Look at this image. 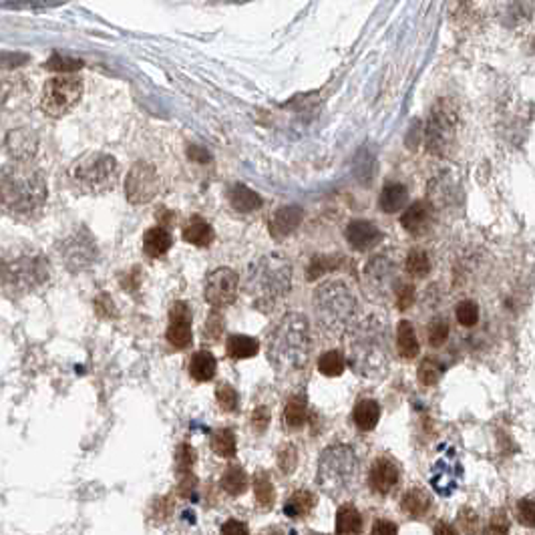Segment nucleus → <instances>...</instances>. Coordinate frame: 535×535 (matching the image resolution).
I'll return each instance as SVG.
<instances>
[{
	"mask_svg": "<svg viewBox=\"0 0 535 535\" xmlns=\"http://www.w3.org/2000/svg\"><path fill=\"white\" fill-rule=\"evenodd\" d=\"M2 207L14 218H26L45 206L49 187L43 171L23 161L2 167Z\"/></svg>",
	"mask_w": 535,
	"mask_h": 535,
	"instance_id": "nucleus-1",
	"label": "nucleus"
},
{
	"mask_svg": "<svg viewBox=\"0 0 535 535\" xmlns=\"http://www.w3.org/2000/svg\"><path fill=\"white\" fill-rule=\"evenodd\" d=\"M312 353L310 324L300 312H288L276 324L268 344V358L280 375L302 370Z\"/></svg>",
	"mask_w": 535,
	"mask_h": 535,
	"instance_id": "nucleus-2",
	"label": "nucleus"
},
{
	"mask_svg": "<svg viewBox=\"0 0 535 535\" xmlns=\"http://www.w3.org/2000/svg\"><path fill=\"white\" fill-rule=\"evenodd\" d=\"M292 288V264L286 255L266 254L254 260L246 274V290L255 308L272 310Z\"/></svg>",
	"mask_w": 535,
	"mask_h": 535,
	"instance_id": "nucleus-3",
	"label": "nucleus"
},
{
	"mask_svg": "<svg viewBox=\"0 0 535 535\" xmlns=\"http://www.w3.org/2000/svg\"><path fill=\"white\" fill-rule=\"evenodd\" d=\"M312 306L320 329L329 336H342L354 324L358 300L353 288L344 280L322 282L314 290Z\"/></svg>",
	"mask_w": 535,
	"mask_h": 535,
	"instance_id": "nucleus-4",
	"label": "nucleus"
},
{
	"mask_svg": "<svg viewBox=\"0 0 535 535\" xmlns=\"http://www.w3.org/2000/svg\"><path fill=\"white\" fill-rule=\"evenodd\" d=\"M351 366L360 377H378L389 365V329L377 316L365 318L351 332Z\"/></svg>",
	"mask_w": 535,
	"mask_h": 535,
	"instance_id": "nucleus-5",
	"label": "nucleus"
},
{
	"mask_svg": "<svg viewBox=\"0 0 535 535\" xmlns=\"http://www.w3.org/2000/svg\"><path fill=\"white\" fill-rule=\"evenodd\" d=\"M49 260L35 248H13L2 258V288L6 296H25L49 282Z\"/></svg>",
	"mask_w": 535,
	"mask_h": 535,
	"instance_id": "nucleus-6",
	"label": "nucleus"
},
{
	"mask_svg": "<svg viewBox=\"0 0 535 535\" xmlns=\"http://www.w3.org/2000/svg\"><path fill=\"white\" fill-rule=\"evenodd\" d=\"M119 182V163L113 155L89 151L69 167V183L77 194L99 195L111 192Z\"/></svg>",
	"mask_w": 535,
	"mask_h": 535,
	"instance_id": "nucleus-7",
	"label": "nucleus"
},
{
	"mask_svg": "<svg viewBox=\"0 0 535 535\" xmlns=\"http://www.w3.org/2000/svg\"><path fill=\"white\" fill-rule=\"evenodd\" d=\"M360 471V463L348 445H330L322 451L318 461V485L322 487L329 495L338 497L342 493H348L351 487L356 485V477Z\"/></svg>",
	"mask_w": 535,
	"mask_h": 535,
	"instance_id": "nucleus-8",
	"label": "nucleus"
},
{
	"mask_svg": "<svg viewBox=\"0 0 535 535\" xmlns=\"http://www.w3.org/2000/svg\"><path fill=\"white\" fill-rule=\"evenodd\" d=\"M83 95V81L75 75H57L43 87L40 109L49 117H65L79 105Z\"/></svg>",
	"mask_w": 535,
	"mask_h": 535,
	"instance_id": "nucleus-9",
	"label": "nucleus"
},
{
	"mask_svg": "<svg viewBox=\"0 0 535 535\" xmlns=\"http://www.w3.org/2000/svg\"><path fill=\"white\" fill-rule=\"evenodd\" d=\"M59 254L65 266L71 272H83L95 264L99 252L93 236L85 228H79L62 240L59 246Z\"/></svg>",
	"mask_w": 535,
	"mask_h": 535,
	"instance_id": "nucleus-10",
	"label": "nucleus"
},
{
	"mask_svg": "<svg viewBox=\"0 0 535 535\" xmlns=\"http://www.w3.org/2000/svg\"><path fill=\"white\" fill-rule=\"evenodd\" d=\"M159 187H161V180H159L155 165L149 161H137L127 173L125 197L133 206L149 204L159 194Z\"/></svg>",
	"mask_w": 535,
	"mask_h": 535,
	"instance_id": "nucleus-11",
	"label": "nucleus"
},
{
	"mask_svg": "<svg viewBox=\"0 0 535 535\" xmlns=\"http://www.w3.org/2000/svg\"><path fill=\"white\" fill-rule=\"evenodd\" d=\"M453 139H455V111L451 109L445 101H441L437 107L431 111V117L426 121V147L435 155H445L449 151Z\"/></svg>",
	"mask_w": 535,
	"mask_h": 535,
	"instance_id": "nucleus-12",
	"label": "nucleus"
},
{
	"mask_svg": "<svg viewBox=\"0 0 535 535\" xmlns=\"http://www.w3.org/2000/svg\"><path fill=\"white\" fill-rule=\"evenodd\" d=\"M240 278L231 268H216L209 272L204 284V298L214 308H226L238 298Z\"/></svg>",
	"mask_w": 535,
	"mask_h": 535,
	"instance_id": "nucleus-13",
	"label": "nucleus"
},
{
	"mask_svg": "<svg viewBox=\"0 0 535 535\" xmlns=\"http://www.w3.org/2000/svg\"><path fill=\"white\" fill-rule=\"evenodd\" d=\"M365 288L373 296H387L397 280V260L390 254L373 255L365 266Z\"/></svg>",
	"mask_w": 535,
	"mask_h": 535,
	"instance_id": "nucleus-14",
	"label": "nucleus"
},
{
	"mask_svg": "<svg viewBox=\"0 0 535 535\" xmlns=\"http://www.w3.org/2000/svg\"><path fill=\"white\" fill-rule=\"evenodd\" d=\"M167 342L175 351H185L189 344H192V338H194V332H192V308L187 302H175L171 306L170 310V326H167Z\"/></svg>",
	"mask_w": 535,
	"mask_h": 535,
	"instance_id": "nucleus-15",
	"label": "nucleus"
},
{
	"mask_svg": "<svg viewBox=\"0 0 535 535\" xmlns=\"http://www.w3.org/2000/svg\"><path fill=\"white\" fill-rule=\"evenodd\" d=\"M399 479H401L399 465L392 461L390 457H385V455L378 457L377 461L373 463L370 473H368L370 487H373V491L378 493V495H389L390 491L399 485Z\"/></svg>",
	"mask_w": 535,
	"mask_h": 535,
	"instance_id": "nucleus-16",
	"label": "nucleus"
},
{
	"mask_svg": "<svg viewBox=\"0 0 535 535\" xmlns=\"http://www.w3.org/2000/svg\"><path fill=\"white\" fill-rule=\"evenodd\" d=\"M38 137L28 129H13L6 133L4 139V151L13 161L31 163V159L37 155Z\"/></svg>",
	"mask_w": 535,
	"mask_h": 535,
	"instance_id": "nucleus-17",
	"label": "nucleus"
},
{
	"mask_svg": "<svg viewBox=\"0 0 535 535\" xmlns=\"http://www.w3.org/2000/svg\"><path fill=\"white\" fill-rule=\"evenodd\" d=\"M344 236H346L348 246L353 250H356V252H368V250H373L382 240V231L378 230L373 221H366V219H354V221H351L346 226Z\"/></svg>",
	"mask_w": 535,
	"mask_h": 535,
	"instance_id": "nucleus-18",
	"label": "nucleus"
},
{
	"mask_svg": "<svg viewBox=\"0 0 535 535\" xmlns=\"http://www.w3.org/2000/svg\"><path fill=\"white\" fill-rule=\"evenodd\" d=\"M302 218H304V211L298 206H284L276 209L274 216L270 218V226H268L270 236L274 240H284V238L292 236L294 231L298 230V226L302 224Z\"/></svg>",
	"mask_w": 535,
	"mask_h": 535,
	"instance_id": "nucleus-19",
	"label": "nucleus"
},
{
	"mask_svg": "<svg viewBox=\"0 0 535 535\" xmlns=\"http://www.w3.org/2000/svg\"><path fill=\"white\" fill-rule=\"evenodd\" d=\"M431 219H433V207L426 202H417L402 211L401 226L411 236H423L431 228Z\"/></svg>",
	"mask_w": 535,
	"mask_h": 535,
	"instance_id": "nucleus-20",
	"label": "nucleus"
},
{
	"mask_svg": "<svg viewBox=\"0 0 535 535\" xmlns=\"http://www.w3.org/2000/svg\"><path fill=\"white\" fill-rule=\"evenodd\" d=\"M182 236L183 240L187 243H192V246L207 248V246H211V242H214L216 231H214V228L202 216H192V218L185 221Z\"/></svg>",
	"mask_w": 535,
	"mask_h": 535,
	"instance_id": "nucleus-21",
	"label": "nucleus"
},
{
	"mask_svg": "<svg viewBox=\"0 0 535 535\" xmlns=\"http://www.w3.org/2000/svg\"><path fill=\"white\" fill-rule=\"evenodd\" d=\"M228 199H230V206L240 214H252L262 207V197L243 183L231 185L230 192H228Z\"/></svg>",
	"mask_w": 535,
	"mask_h": 535,
	"instance_id": "nucleus-22",
	"label": "nucleus"
},
{
	"mask_svg": "<svg viewBox=\"0 0 535 535\" xmlns=\"http://www.w3.org/2000/svg\"><path fill=\"white\" fill-rule=\"evenodd\" d=\"M409 202V192H407V185L402 183H387L380 192V197H378V207L385 211V214H397L401 211L402 207L407 206Z\"/></svg>",
	"mask_w": 535,
	"mask_h": 535,
	"instance_id": "nucleus-23",
	"label": "nucleus"
},
{
	"mask_svg": "<svg viewBox=\"0 0 535 535\" xmlns=\"http://www.w3.org/2000/svg\"><path fill=\"white\" fill-rule=\"evenodd\" d=\"M336 535H363V517L353 503H344L336 511Z\"/></svg>",
	"mask_w": 535,
	"mask_h": 535,
	"instance_id": "nucleus-24",
	"label": "nucleus"
},
{
	"mask_svg": "<svg viewBox=\"0 0 535 535\" xmlns=\"http://www.w3.org/2000/svg\"><path fill=\"white\" fill-rule=\"evenodd\" d=\"M173 246V238L171 233L165 228L161 226H155L151 230L145 231L143 236V252H145L149 258H161L165 255L171 250Z\"/></svg>",
	"mask_w": 535,
	"mask_h": 535,
	"instance_id": "nucleus-25",
	"label": "nucleus"
},
{
	"mask_svg": "<svg viewBox=\"0 0 535 535\" xmlns=\"http://www.w3.org/2000/svg\"><path fill=\"white\" fill-rule=\"evenodd\" d=\"M397 351L404 360H414L421 353V344L409 320H401L397 324Z\"/></svg>",
	"mask_w": 535,
	"mask_h": 535,
	"instance_id": "nucleus-26",
	"label": "nucleus"
},
{
	"mask_svg": "<svg viewBox=\"0 0 535 535\" xmlns=\"http://www.w3.org/2000/svg\"><path fill=\"white\" fill-rule=\"evenodd\" d=\"M401 509L413 517V519H419L423 517L426 511L431 509V495L426 493L425 489L421 487H411L401 499Z\"/></svg>",
	"mask_w": 535,
	"mask_h": 535,
	"instance_id": "nucleus-27",
	"label": "nucleus"
},
{
	"mask_svg": "<svg viewBox=\"0 0 535 535\" xmlns=\"http://www.w3.org/2000/svg\"><path fill=\"white\" fill-rule=\"evenodd\" d=\"M218 370V360L214 358V354L207 351H199L192 356L189 360V375L197 382H207L216 377Z\"/></svg>",
	"mask_w": 535,
	"mask_h": 535,
	"instance_id": "nucleus-28",
	"label": "nucleus"
},
{
	"mask_svg": "<svg viewBox=\"0 0 535 535\" xmlns=\"http://www.w3.org/2000/svg\"><path fill=\"white\" fill-rule=\"evenodd\" d=\"M354 425L358 426L360 431H373L380 421V404L373 399H365V401L356 402L354 407Z\"/></svg>",
	"mask_w": 535,
	"mask_h": 535,
	"instance_id": "nucleus-29",
	"label": "nucleus"
},
{
	"mask_svg": "<svg viewBox=\"0 0 535 535\" xmlns=\"http://www.w3.org/2000/svg\"><path fill=\"white\" fill-rule=\"evenodd\" d=\"M226 351H228V356L233 360H246V358H252L258 354L260 342L252 336H246V334H231L226 342Z\"/></svg>",
	"mask_w": 535,
	"mask_h": 535,
	"instance_id": "nucleus-30",
	"label": "nucleus"
},
{
	"mask_svg": "<svg viewBox=\"0 0 535 535\" xmlns=\"http://www.w3.org/2000/svg\"><path fill=\"white\" fill-rule=\"evenodd\" d=\"M314 503H316V499L310 491H296L292 497L286 501L284 513L292 519H300L314 509Z\"/></svg>",
	"mask_w": 535,
	"mask_h": 535,
	"instance_id": "nucleus-31",
	"label": "nucleus"
},
{
	"mask_svg": "<svg viewBox=\"0 0 535 535\" xmlns=\"http://www.w3.org/2000/svg\"><path fill=\"white\" fill-rule=\"evenodd\" d=\"M219 485L228 495L238 497V495L246 493V489H248V475H246L242 467L236 465V467L226 469V473L221 475V479H219Z\"/></svg>",
	"mask_w": 535,
	"mask_h": 535,
	"instance_id": "nucleus-32",
	"label": "nucleus"
},
{
	"mask_svg": "<svg viewBox=\"0 0 535 535\" xmlns=\"http://www.w3.org/2000/svg\"><path fill=\"white\" fill-rule=\"evenodd\" d=\"M306 413H308L306 399L300 395H294L286 401V407H284V423L288 429H300L306 423Z\"/></svg>",
	"mask_w": 535,
	"mask_h": 535,
	"instance_id": "nucleus-33",
	"label": "nucleus"
},
{
	"mask_svg": "<svg viewBox=\"0 0 535 535\" xmlns=\"http://www.w3.org/2000/svg\"><path fill=\"white\" fill-rule=\"evenodd\" d=\"M211 449L216 455L224 457V459H231L238 451L236 445V435L231 429H216L211 433Z\"/></svg>",
	"mask_w": 535,
	"mask_h": 535,
	"instance_id": "nucleus-34",
	"label": "nucleus"
},
{
	"mask_svg": "<svg viewBox=\"0 0 535 535\" xmlns=\"http://www.w3.org/2000/svg\"><path fill=\"white\" fill-rule=\"evenodd\" d=\"M254 495L258 505H260L262 509H270V507L274 505V497H276V493H274V483H272V479L268 477L266 471L255 473Z\"/></svg>",
	"mask_w": 535,
	"mask_h": 535,
	"instance_id": "nucleus-35",
	"label": "nucleus"
},
{
	"mask_svg": "<svg viewBox=\"0 0 535 535\" xmlns=\"http://www.w3.org/2000/svg\"><path fill=\"white\" fill-rule=\"evenodd\" d=\"M404 268L413 278H426L431 272V258L426 255L425 250H411L407 255Z\"/></svg>",
	"mask_w": 535,
	"mask_h": 535,
	"instance_id": "nucleus-36",
	"label": "nucleus"
},
{
	"mask_svg": "<svg viewBox=\"0 0 535 535\" xmlns=\"http://www.w3.org/2000/svg\"><path fill=\"white\" fill-rule=\"evenodd\" d=\"M341 255H314L310 266H308V280H318L320 276L329 274L332 270L341 268Z\"/></svg>",
	"mask_w": 535,
	"mask_h": 535,
	"instance_id": "nucleus-37",
	"label": "nucleus"
},
{
	"mask_svg": "<svg viewBox=\"0 0 535 535\" xmlns=\"http://www.w3.org/2000/svg\"><path fill=\"white\" fill-rule=\"evenodd\" d=\"M431 485L435 487V491L441 495H451L455 491V479H453V473L447 467V463L435 465L433 475H431Z\"/></svg>",
	"mask_w": 535,
	"mask_h": 535,
	"instance_id": "nucleus-38",
	"label": "nucleus"
},
{
	"mask_svg": "<svg viewBox=\"0 0 535 535\" xmlns=\"http://www.w3.org/2000/svg\"><path fill=\"white\" fill-rule=\"evenodd\" d=\"M344 356L338 351H329V353H324L320 358H318V370L324 375V377H341L342 373H344Z\"/></svg>",
	"mask_w": 535,
	"mask_h": 535,
	"instance_id": "nucleus-39",
	"label": "nucleus"
},
{
	"mask_svg": "<svg viewBox=\"0 0 535 535\" xmlns=\"http://www.w3.org/2000/svg\"><path fill=\"white\" fill-rule=\"evenodd\" d=\"M443 375V365L439 363L435 356H426L423 358V363L419 366V380L425 387H435L439 382V378Z\"/></svg>",
	"mask_w": 535,
	"mask_h": 535,
	"instance_id": "nucleus-40",
	"label": "nucleus"
},
{
	"mask_svg": "<svg viewBox=\"0 0 535 535\" xmlns=\"http://www.w3.org/2000/svg\"><path fill=\"white\" fill-rule=\"evenodd\" d=\"M449 322L447 320H443V318H435V320H431L429 322V326H426V338H429V344L431 346H443L447 338H449Z\"/></svg>",
	"mask_w": 535,
	"mask_h": 535,
	"instance_id": "nucleus-41",
	"label": "nucleus"
},
{
	"mask_svg": "<svg viewBox=\"0 0 535 535\" xmlns=\"http://www.w3.org/2000/svg\"><path fill=\"white\" fill-rule=\"evenodd\" d=\"M455 318L461 326L471 329L479 322V306L475 304L473 300H463L455 308Z\"/></svg>",
	"mask_w": 535,
	"mask_h": 535,
	"instance_id": "nucleus-42",
	"label": "nucleus"
},
{
	"mask_svg": "<svg viewBox=\"0 0 535 535\" xmlns=\"http://www.w3.org/2000/svg\"><path fill=\"white\" fill-rule=\"evenodd\" d=\"M216 399H218L219 402V409L226 411V413H233V411L238 409V401H240L236 389H233L231 385H226V382L218 385V389H216Z\"/></svg>",
	"mask_w": 535,
	"mask_h": 535,
	"instance_id": "nucleus-43",
	"label": "nucleus"
},
{
	"mask_svg": "<svg viewBox=\"0 0 535 535\" xmlns=\"http://www.w3.org/2000/svg\"><path fill=\"white\" fill-rule=\"evenodd\" d=\"M515 513H517V522L522 523L523 527H535V499H519L515 505Z\"/></svg>",
	"mask_w": 535,
	"mask_h": 535,
	"instance_id": "nucleus-44",
	"label": "nucleus"
},
{
	"mask_svg": "<svg viewBox=\"0 0 535 535\" xmlns=\"http://www.w3.org/2000/svg\"><path fill=\"white\" fill-rule=\"evenodd\" d=\"M83 67V62L77 61V59H69V57H61V55H55L50 57V61L47 62V69L49 71H57L61 75H71L75 71H79Z\"/></svg>",
	"mask_w": 535,
	"mask_h": 535,
	"instance_id": "nucleus-45",
	"label": "nucleus"
},
{
	"mask_svg": "<svg viewBox=\"0 0 535 535\" xmlns=\"http://www.w3.org/2000/svg\"><path fill=\"white\" fill-rule=\"evenodd\" d=\"M457 519H459V525H461V529L465 534L477 535L481 522H479V515H477L471 507H463V509L459 511V515H457Z\"/></svg>",
	"mask_w": 535,
	"mask_h": 535,
	"instance_id": "nucleus-46",
	"label": "nucleus"
},
{
	"mask_svg": "<svg viewBox=\"0 0 535 535\" xmlns=\"http://www.w3.org/2000/svg\"><path fill=\"white\" fill-rule=\"evenodd\" d=\"M298 463V451L294 445H284L278 453V465H280L282 473H292Z\"/></svg>",
	"mask_w": 535,
	"mask_h": 535,
	"instance_id": "nucleus-47",
	"label": "nucleus"
},
{
	"mask_svg": "<svg viewBox=\"0 0 535 535\" xmlns=\"http://www.w3.org/2000/svg\"><path fill=\"white\" fill-rule=\"evenodd\" d=\"M177 469H180V473H189V469L194 467L195 463V451L192 445H185L183 443L182 447L177 449Z\"/></svg>",
	"mask_w": 535,
	"mask_h": 535,
	"instance_id": "nucleus-48",
	"label": "nucleus"
},
{
	"mask_svg": "<svg viewBox=\"0 0 535 535\" xmlns=\"http://www.w3.org/2000/svg\"><path fill=\"white\" fill-rule=\"evenodd\" d=\"M489 535H509V519L503 511H497L491 515L489 519V527H487Z\"/></svg>",
	"mask_w": 535,
	"mask_h": 535,
	"instance_id": "nucleus-49",
	"label": "nucleus"
},
{
	"mask_svg": "<svg viewBox=\"0 0 535 535\" xmlns=\"http://www.w3.org/2000/svg\"><path fill=\"white\" fill-rule=\"evenodd\" d=\"M397 306H399V310H407V308H411L414 302V288L413 284H401V286H397Z\"/></svg>",
	"mask_w": 535,
	"mask_h": 535,
	"instance_id": "nucleus-50",
	"label": "nucleus"
},
{
	"mask_svg": "<svg viewBox=\"0 0 535 535\" xmlns=\"http://www.w3.org/2000/svg\"><path fill=\"white\" fill-rule=\"evenodd\" d=\"M221 326H224V320L219 316L218 312H214L211 316L207 318L206 329H204V336L209 338V341H218L221 336Z\"/></svg>",
	"mask_w": 535,
	"mask_h": 535,
	"instance_id": "nucleus-51",
	"label": "nucleus"
},
{
	"mask_svg": "<svg viewBox=\"0 0 535 535\" xmlns=\"http://www.w3.org/2000/svg\"><path fill=\"white\" fill-rule=\"evenodd\" d=\"M268 423H270V411L268 407H258L254 413H252V425L258 433L266 431Z\"/></svg>",
	"mask_w": 535,
	"mask_h": 535,
	"instance_id": "nucleus-52",
	"label": "nucleus"
},
{
	"mask_svg": "<svg viewBox=\"0 0 535 535\" xmlns=\"http://www.w3.org/2000/svg\"><path fill=\"white\" fill-rule=\"evenodd\" d=\"M221 535H250L246 523L238 522V519H228L221 527Z\"/></svg>",
	"mask_w": 535,
	"mask_h": 535,
	"instance_id": "nucleus-53",
	"label": "nucleus"
},
{
	"mask_svg": "<svg viewBox=\"0 0 535 535\" xmlns=\"http://www.w3.org/2000/svg\"><path fill=\"white\" fill-rule=\"evenodd\" d=\"M373 535H399V529L389 519H377L373 525Z\"/></svg>",
	"mask_w": 535,
	"mask_h": 535,
	"instance_id": "nucleus-54",
	"label": "nucleus"
},
{
	"mask_svg": "<svg viewBox=\"0 0 535 535\" xmlns=\"http://www.w3.org/2000/svg\"><path fill=\"white\" fill-rule=\"evenodd\" d=\"M187 153H189V158L195 159V161H202V163L209 161V153H207V151H204L202 147L192 145L189 149H187Z\"/></svg>",
	"mask_w": 535,
	"mask_h": 535,
	"instance_id": "nucleus-55",
	"label": "nucleus"
},
{
	"mask_svg": "<svg viewBox=\"0 0 535 535\" xmlns=\"http://www.w3.org/2000/svg\"><path fill=\"white\" fill-rule=\"evenodd\" d=\"M435 535H457V531H455V527L451 523L439 522L435 525Z\"/></svg>",
	"mask_w": 535,
	"mask_h": 535,
	"instance_id": "nucleus-56",
	"label": "nucleus"
},
{
	"mask_svg": "<svg viewBox=\"0 0 535 535\" xmlns=\"http://www.w3.org/2000/svg\"><path fill=\"white\" fill-rule=\"evenodd\" d=\"M236 2H238V0H236Z\"/></svg>",
	"mask_w": 535,
	"mask_h": 535,
	"instance_id": "nucleus-57",
	"label": "nucleus"
}]
</instances>
